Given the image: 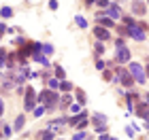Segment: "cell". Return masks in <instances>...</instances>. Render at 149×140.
Here are the masks:
<instances>
[{"mask_svg":"<svg viewBox=\"0 0 149 140\" xmlns=\"http://www.w3.org/2000/svg\"><path fill=\"white\" fill-rule=\"evenodd\" d=\"M70 102H72V100H70V96H68V93H66L64 98H60V104H70Z\"/></svg>","mask_w":149,"mask_h":140,"instance_id":"cell-21","label":"cell"},{"mask_svg":"<svg viewBox=\"0 0 149 140\" xmlns=\"http://www.w3.org/2000/svg\"><path fill=\"white\" fill-rule=\"evenodd\" d=\"M145 11H147V6H145L143 0H134L132 2V13L134 15H145Z\"/></svg>","mask_w":149,"mask_h":140,"instance_id":"cell-6","label":"cell"},{"mask_svg":"<svg viewBox=\"0 0 149 140\" xmlns=\"http://www.w3.org/2000/svg\"><path fill=\"white\" fill-rule=\"evenodd\" d=\"M4 112V104H2V98H0V115Z\"/></svg>","mask_w":149,"mask_h":140,"instance_id":"cell-29","label":"cell"},{"mask_svg":"<svg viewBox=\"0 0 149 140\" xmlns=\"http://www.w3.org/2000/svg\"><path fill=\"white\" fill-rule=\"evenodd\" d=\"M32 55H34V59H36L38 64H43V66H47V64H49V62H47V57H45V55H40V51H34Z\"/></svg>","mask_w":149,"mask_h":140,"instance_id":"cell-11","label":"cell"},{"mask_svg":"<svg viewBox=\"0 0 149 140\" xmlns=\"http://www.w3.org/2000/svg\"><path fill=\"white\" fill-rule=\"evenodd\" d=\"M45 112V106H40V108H34V117H40Z\"/></svg>","mask_w":149,"mask_h":140,"instance_id":"cell-24","label":"cell"},{"mask_svg":"<svg viewBox=\"0 0 149 140\" xmlns=\"http://www.w3.org/2000/svg\"><path fill=\"white\" fill-rule=\"evenodd\" d=\"M128 59H130V49H128L126 45L117 47V62H119V64H124V62H128Z\"/></svg>","mask_w":149,"mask_h":140,"instance_id":"cell-5","label":"cell"},{"mask_svg":"<svg viewBox=\"0 0 149 140\" xmlns=\"http://www.w3.org/2000/svg\"><path fill=\"white\" fill-rule=\"evenodd\" d=\"M49 87H51V89H56V87H60L58 79H51V81H49Z\"/></svg>","mask_w":149,"mask_h":140,"instance_id":"cell-23","label":"cell"},{"mask_svg":"<svg viewBox=\"0 0 149 140\" xmlns=\"http://www.w3.org/2000/svg\"><path fill=\"white\" fill-rule=\"evenodd\" d=\"M83 140H94V138H87V136H85V138H83Z\"/></svg>","mask_w":149,"mask_h":140,"instance_id":"cell-32","label":"cell"},{"mask_svg":"<svg viewBox=\"0 0 149 140\" xmlns=\"http://www.w3.org/2000/svg\"><path fill=\"white\" fill-rule=\"evenodd\" d=\"M83 138H85V132H83V130L74 132V136H72V140H83Z\"/></svg>","mask_w":149,"mask_h":140,"instance_id":"cell-17","label":"cell"},{"mask_svg":"<svg viewBox=\"0 0 149 140\" xmlns=\"http://www.w3.org/2000/svg\"><path fill=\"white\" fill-rule=\"evenodd\" d=\"M126 32L134 38V41H145V30L141 28V26H128Z\"/></svg>","mask_w":149,"mask_h":140,"instance_id":"cell-3","label":"cell"},{"mask_svg":"<svg viewBox=\"0 0 149 140\" xmlns=\"http://www.w3.org/2000/svg\"><path fill=\"white\" fill-rule=\"evenodd\" d=\"M40 49H43L45 53H51V51H53V47H51V45H43V47H40Z\"/></svg>","mask_w":149,"mask_h":140,"instance_id":"cell-25","label":"cell"},{"mask_svg":"<svg viewBox=\"0 0 149 140\" xmlns=\"http://www.w3.org/2000/svg\"><path fill=\"white\" fill-rule=\"evenodd\" d=\"M56 77L60 79V81H64V77H66V72H64L62 68H60V66H58V68H56Z\"/></svg>","mask_w":149,"mask_h":140,"instance_id":"cell-16","label":"cell"},{"mask_svg":"<svg viewBox=\"0 0 149 140\" xmlns=\"http://www.w3.org/2000/svg\"><path fill=\"white\" fill-rule=\"evenodd\" d=\"M111 140H115V138H111Z\"/></svg>","mask_w":149,"mask_h":140,"instance_id":"cell-36","label":"cell"},{"mask_svg":"<svg viewBox=\"0 0 149 140\" xmlns=\"http://www.w3.org/2000/svg\"><path fill=\"white\" fill-rule=\"evenodd\" d=\"M74 21H77V26H79V28H85V26H87V21H85L83 17H74Z\"/></svg>","mask_w":149,"mask_h":140,"instance_id":"cell-18","label":"cell"},{"mask_svg":"<svg viewBox=\"0 0 149 140\" xmlns=\"http://www.w3.org/2000/svg\"><path fill=\"white\" fill-rule=\"evenodd\" d=\"M145 128H147V130H149V121H147V123H145Z\"/></svg>","mask_w":149,"mask_h":140,"instance_id":"cell-31","label":"cell"},{"mask_svg":"<svg viewBox=\"0 0 149 140\" xmlns=\"http://www.w3.org/2000/svg\"><path fill=\"white\" fill-rule=\"evenodd\" d=\"M77 98H79V102H81V104H83V102H85V93H83V91H81V89H77Z\"/></svg>","mask_w":149,"mask_h":140,"instance_id":"cell-22","label":"cell"},{"mask_svg":"<svg viewBox=\"0 0 149 140\" xmlns=\"http://www.w3.org/2000/svg\"><path fill=\"white\" fill-rule=\"evenodd\" d=\"M34 100H36L34 89H32V87H26V106H24V108H26V110H32V108H34Z\"/></svg>","mask_w":149,"mask_h":140,"instance_id":"cell-4","label":"cell"},{"mask_svg":"<svg viewBox=\"0 0 149 140\" xmlns=\"http://www.w3.org/2000/svg\"><path fill=\"white\" fill-rule=\"evenodd\" d=\"M94 34H96V38H100V41H109V30L107 28H94Z\"/></svg>","mask_w":149,"mask_h":140,"instance_id":"cell-8","label":"cell"},{"mask_svg":"<svg viewBox=\"0 0 149 140\" xmlns=\"http://www.w3.org/2000/svg\"><path fill=\"white\" fill-rule=\"evenodd\" d=\"M40 140H53V134H51V132H40Z\"/></svg>","mask_w":149,"mask_h":140,"instance_id":"cell-15","label":"cell"},{"mask_svg":"<svg viewBox=\"0 0 149 140\" xmlns=\"http://www.w3.org/2000/svg\"><path fill=\"white\" fill-rule=\"evenodd\" d=\"M96 2H98V6H100V9H109V0H96Z\"/></svg>","mask_w":149,"mask_h":140,"instance_id":"cell-19","label":"cell"},{"mask_svg":"<svg viewBox=\"0 0 149 140\" xmlns=\"http://www.w3.org/2000/svg\"><path fill=\"white\" fill-rule=\"evenodd\" d=\"M94 2H96V0H85V4H87V6H92Z\"/></svg>","mask_w":149,"mask_h":140,"instance_id":"cell-30","label":"cell"},{"mask_svg":"<svg viewBox=\"0 0 149 140\" xmlns=\"http://www.w3.org/2000/svg\"><path fill=\"white\" fill-rule=\"evenodd\" d=\"M0 15H2V17H11V15H13V11H11V9H6V6H4V9L0 11Z\"/></svg>","mask_w":149,"mask_h":140,"instance_id":"cell-20","label":"cell"},{"mask_svg":"<svg viewBox=\"0 0 149 140\" xmlns=\"http://www.w3.org/2000/svg\"><path fill=\"white\" fill-rule=\"evenodd\" d=\"M136 115L149 121V104H143V102H141V104H139V108H136Z\"/></svg>","mask_w":149,"mask_h":140,"instance_id":"cell-9","label":"cell"},{"mask_svg":"<svg viewBox=\"0 0 149 140\" xmlns=\"http://www.w3.org/2000/svg\"><path fill=\"white\" fill-rule=\"evenodd\" d=\"M60 89H62V91H70L72 85H70L68 81H60Z\"/></svg>","mask_w":149,"mask_h":140,"instance_id":"cell-13","label":"cell"},{"mask_svg":"<svg viewBox=\"0 0 149 140\" xmlns=\"http://www.w3.org/2000/svg\"><path fill=\"white\" fill-rule=\"evenodd\" d=\"M147 102H149V93H147Z\"/></svg>","mask_w":149,"mask_h":140,"instance_id":"cell-33","label":"cell"},{"mask_svg":"<svg viewBox=\"0 0 149 140\" xmlns=\"http://www.w3.org/2000/svg\"><path fill=\"white\" fill-rule=\"evenodd\" d=\"M24 123H26V121H24V115H19V117H17V121H15V130L19 132V130L24 128Z\"/></svg>","mask_w":149,"mask_h":140,"instance_id":"cell-14","label":"cell"},{"mask_svg":"<svg viewBox=\"0 0 149 140\" xmlns=\"http://www.w3.org/2000/svg\"><path fill=\"white\" fill-rule=\"evenodd\" d=\"M70 110H72V112H79V110H81V104H72Z\"/></svg>","mask_w":149,"mask_h":140,"instance_id":"cell-27","label":"cell"},{"mask_svg":"<svg viewBox=\"0 0 149 140\" xmlns=\"http://www.w3.org/2000/svg\"><path fill=\"white\" fill-rule=\"evenodd\" d=\"M107 11H109V19H119L121 17V9H119V6L117 4H109V9H107Z\"/></svg>","mask_w":149,"mask_h":140,"instance_id":"cell-7","label":"cell"},{"mask_svg":"<svg viewBox=\"0 0 149 140\" xmlns=\"http://www.w3.org/2000/svg\"><path fill=\"white\" fill-rule=\"evenodd\" d=\"M124 21H126L128 26H136V21H134V19H132V17H124Z\"/></svg>","mask_w":149,"mask_h":140,"instance_id":"cell-26","label":"cell"},{"mask_svg":"<svg viewBox=\"0 0 149 140\" xmlns=\"http://www.w3.org/2000/svg\"><path fill=\"white\" fill-rule=\"evenodd\" d=\"M49 6H51L53 11H56V9H58V0H51V2H49Z\"/></svg>","mask_w":149,"mask_h":140,"instance_id":"cell-28","label":"cell"},{"mask_svg":"<svg viewBox=\"0 0 149 140\" xmlns=\"http://www.w3.org/2000/svg\"><path fill=\"white\" fill-rule=\"evenodd\" d=\"M147 4H149V0H147Z\"/></svg>","mask_w":149,"mask_h":140,"instance_id":"cell-35","label":"cell"},{"mask_svg":"<svg viewBox=\"0 0 149 140\" xmlns=\"http://www.w3.org/2000/svg\"><path fill=\"white\" fill-rule=\"evenodd\" d=\"M38 102H43L45 108H53L60 100H58V93L53 91V89H43V91L38 93Z\"/></svg>","mask_w":149,"mask_h":140,"instance_id":"cell-1","label":"cell"},{"mask_svg":"<svg viewBox=\"0 0 149 140\" xmlns=\"http://www.w3.org/2000/svg\"><path fill=\"white\" fill-rule=\"evenodd\" d=\"M147 74H149V66H147Z\"/></svg>","mask_w":149,"mask_h":140,"instance_id":"cell-34","label":"cell"},{"mask_svg":"<svg viewBox=\"0 0 149 140\" xmlns=\"http://www.w3.org/2000/svg\"><path fill=\"white\" fill-rule=\"evenodd\" d=\"M128 72H130L132 79H134V81H139V83H145L147 81V74L143 72V66H141V64H130Z\"/></svg>","mask_w":149,"mask_h":140,"instance_id":"cell-2","label":"cell"},{"mask_svg":"<svg viewBox=\"0 0 149 140\" xmlns=\"http://www.w3.org/2000/svg\"><path fill=\"white\" fill-rule=\"evenodd\" d=\"M98 21H100V28H113V26H115V21L109 19V17H100Z\"/></svg>","mask_w":149,"mask_h":140,"instance_id":"cell-10","label":"cell"},{"mask_svg":"<svg viewBox=\"0 0 149 140\" xmlns=\"http://www.w3.org/2000/svg\"><path fill=\"white\" fill-rule=\"evenodd\" d=\"M6 49H0V66H6Z\"/></svg>","mask_w":149,"mask_h":140,"instance_id":"cell-12","label":"cell"}]
</instances>
